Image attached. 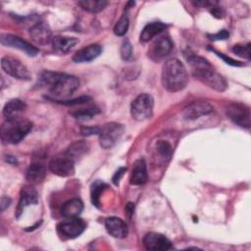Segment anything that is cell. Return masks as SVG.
<instances>
[{"label": "cell", "mask_w": 251, "mask_h": 251, "mask_svg": "<svg viewBox=\"0 0 251 251\" xmlns=\"http://www.w3.org/2000/svg\"><path fill=\"white\" fill-rule=\"evenodd\" d=\"M183 54L186 62L191 68L192 75L195 78L202 81L216 91L223 92L226 89V80L222 75L216 72L208 60L196 55L194 52L188 49L184 51Z\"/></svg>", "instance_id": "cell-1"}, {"label": "cell", "mask_w": 251, "mask_h": 251, "mask_svg": "<svg viewBox=\"0 0 251 251\" xmlns=\"http://www.w3.org/2000/svg\"><path fill=\"white\" fill-rule=\"evenodd\" d=\"M40 84L47 88L54 101L72 95L79 86L76 76L52 71H44L39 76Z\"/></svg>", "instance_id": "cell-2"}, {"label": "cell", "mask_w": 251, "mask_h": 251, "mask_svg": "<svg viewBox=\"0 0 251 251\" xmlns=\"http://www.w3.org/2000/svg\"><path fill=\"white\" fill-rule=\"evenodd\" d=\"M188 75L184 65L176 58L165 62L162 69V84L169 92H178L185 88Z\"/></svg>", "instance_id": "cell-3"}, {"label": "cell", "mask_w": 251, "mask_h": 251, "mask_svg": "<svg viewBox=\"0 0 251 251\" xmlns=\"http://www.w3.org/2000/svg\"><path fill=\"white\" fill-rule=\"evenodd\" d=\"M32 123L22 117L7 119L1 126V140L4 144H18L31 130Z\"/></svg>", "instance_id": "cell-4"}, {"label": "cell", "mask_w": 251, "mask_h": 251, "mask_svg": "<svg viewBox=\"0 0 251 251\" xmlns=\"http://www.w3.org/2000/svg\"><path fill=\"white\" fill-rule=\"evenodd\" d=\"M154 100L148 93L139 94L130 104V114L132 119L141 122L151 118L153 114Z\"/></svg>", "instance_id": "cell-5"}, {"label": "cell", "mask_w": 251, "mask_h": 251, "mask_svg": "<svg viewBox=\"0 0 251 251\" xmlns=\"http://www.w3.org/2000/svg\"><path fill=\"white\" fill-rule=\"evenodd\" d=\"M123 125L115 122L107 123L103 126L99 133V144L103 149L113 148L124 133Z\"/></svg>", "instance_id": "cell-6"}, {"label": "cell", "mask_w": 251, "mask_h": 251, "mask_svg": "<svg viewBox=\"0 0 251 251\" xmlns=\"http://www.w3.org/2000/svg\"><path fill=\"white\" fill-rule=\"evenodd\" d=\"M2 70L9 75L23 80H29L31 75L28 69L18 59L4 56L1 59Z\"/></svg>", "instance_id": "cell-7"}, {"label": "cell", "mask_w": 251, "mask_h": 251, "mask_svg": "<svg viewBox=\"0 0 251 251\" xmlns=\"http://www.w3.org/2000/svg\"><path fill=\"white\" fill-rule=\"evenodd\" d=\"M227 117L236 125L241 127L249 128L251 125L250 109L245 104L233 103L226 108Z\"/></svg>", "instance_id": "cell-8"}, {"label": "cell", "mask_w": 251, "mask_h": 251, "mask_svg": "<svg viewBox=\"0 0 251 251\" xmlns=\"http://www.w3.org/2000/svg\"><path fill=\"white\" fill-rule=\"evenodd\" d=\"M85 227V222L78 217L63 221L57 226L58 231L67 238H75L79 236L84 231Z\"/></svg>", "instance_id": "cell-9"}, {"label": "cell", "mask_w": 251, "mask_h": 251, "mask_svg": "<svg viewBox=\"0 0 251 251\" xmlns=\"http://www.w3.org/2000/svg\"><path fill=\"white\" fill-rule=\"evenodd\" d=\"M0 41H1L2 45L19 49V50L25 52L29 57H34L39 52V50L35 46L31 45L29 42L24 40L23 38H21L17 35L1 34Z\"/></svg>", "instance_id": "cell-10"}, {"label": "cell", "mask_w": 251, "mask_h": 251, "mask_svg": "<svg viewBox=\"0 0 251 251\" xmlns=\"http://www.w3.org/2000/svg\"><path fill=\"white\" fill-rule=\"evenodd\" d=\"M48 167L54 175L59 176H70L75 173V162L66 154L54 157Z\"/></svg>", "instance_id": "cell-11"}, {"label": "cell", "mask_w": 251, "mask_h": 251, "mask_svg": "<svg viewBox=\"0 0 251 251\" xmlns=\"http://www.w3.org/2000/svg\"><path fill=\"white\" fill-rule=\"evenodd\" d=\"M173 46L174 44L169 37H161L154 41L151 48L149 49L148 56L154 62H159L171 53V51L173 50Z\"/></svg>", "instance_id": "cell-12"}, {"label": "cell", "mask_w": 251, "mask_h": 251, "mask_svg": "<svg viewBox=\"0 0 251 251\" xmlns=\"http://www.w3.org/2000/svg\"><path fill=\"white\" fill-rule=\"evenodd\" d=\"M143 245L147 250L164 251L172 248V242L163 234L148 232L143 237Z\"/></svg>", "instance_id": "cell-13"}, {"label": "cell", "mask_w": 251, "mask_h": 251, "mask_svg": "<svg viewBox=\"0 0 251 251\" xmlns=\"http://www.w3.org/2000/svg\"><path fill=\"white\" fill-rule=\"evenodd\" d=\"M38 202V194L35 188L31 185H24L21 189L20 201L16 210V217L20 218L25 207L35 205Z\"/></svg>", "instance_id": "cell-14"}, {"label": "cell", "mask_w": 251, "mask_h": 251, "mask_svg": "<svg viewBox=\"0 0 251 251\" xmlns=\"http://www.w3.org/2000/svg\"><path fill=\"white\" fill-rule=\"evenodd\" d=\"M29 35L31 39L39 45H46L50 40L52 41V31L45 22H37L33 25L29 29Z\"/></svg>", "instance_id": "cell-15"}, {"label": "cell", "mask_w": 251, "mask_h": 251, "mask_svg": "<svg viewBox=\"0 0 251 251\" xmlns=\"http://www.w3.org/2000/svg\"><path fill=\"white\" fill-rule=\"evenodd\" d=\"M213 112V106L208 102H192L187 105L182 115L186 120H195Z\"/></svg>", "instance_id": "cell-16"}, {"label": "cell", "mask_w": 251, "mask_h": 251, "mask_svg": "<svg viewBox=\"0 0 251 251\" xmlns=\"http://www.w3.org/2000/svg\"><path fill=\"white\" fill-rule=\"evenodd\" d=\"M102 52V47L99 44H90L77 50L73 56V61L75 63H88L96 59Z\"/></svg>", "instance_id": "cell-17"}, {"label": "cell", "mask_w": 251, "mask_h": 251, "mask_svg": "<svg viewBox=\"0 0 251 251\" xmlns=\"http://www.w3.org/2000/svg\"><path fill=\"white\" fill-rule=\"evenodd\" d=\"M106 230L110 235L116 238H125L127 235L126 224L118 217H110L105 221Z\"/></svg>", "instance_id": "cell-18"}, {"label": "cell", "mask_w": 251, "mask_h": 251, "mask_svg": "<svg viewBox=\"0 0 251 251\" xmlns=\"http://www.w3.org/2000/svg\"><path fill=\"white\" fill-rule=\"evenodd\" d=\"M147 180V169L146 163L143 159H137L133 163L131 175H130V183L133 185H141Z\"/></svg>", "instance_id": "cell-19"}, {"label": "cell", "mask_w": 251, "mask_h": 251, "mask_svg": "<svg viewBox=\"0 0 251 251\" xmlns=\"http://www.w3.org/2000/svg\"><path fill=\"white\" fill-rule=\"evenodd\" d=\"M83 211V203L78 198H74L65 202L61 208V215L64 218L72 219L78 217Z\"/></svg>", "instance_id": "cell-20"}, {"label": "cell", "mask_w": 251, "mask_h": 251, "mask_svg": "<svg viewBox=\"0 0 251 251\" xmlns=\"http://www.w3.org/2000/svg\"><path fill=\"white\" fill-rule=\"evenodd\" d=\"M166 25L161 22H152L147 24L143 29L141 30V33L139 35V40L142 43L148 42L151 39H153L156 35L160 34L162 31L166 29Z\"/></svg>", "instance_id": "cell-21"}, {"label": "cell", "mask_w": 251, "mask_h": 251, "mask_svg": "<svg viewBox=\"0 0 251 251\" xmlns=\"http://www.w3.org/2000/svg\"><path fill=\"white\" fill-rule=\"evenodd\" d=\"M26 105L20 99H12L8 101L3 108V115L6 119L21 117V114L25 110Z\"/></svg>", "instance_id": "cell-22"}, {"label": "cell", "mask_w": 251, "mask_h": 251, "mask_svg": "<svg viewBox=\"0 0 251 251\" xmlns=\"http://www.w3.org/2000/svg\"><path fill=\"white\" fill-rule=\"evenodd\" d=\"M45 175H46V169L43 164L32 163L26 171L25 177L30 183H39L44 179Z\"/></svg>", "instance_id": "cell-23"}, {"label": "cell", "mask_w": 251, "mask_h": 251, "mask_svg": "<svg viewBox=\"0 0 251 251\" xmlns=\"http://www.w3.org/2000/svg\"><path fill=\"white\" fill-rule=\"evenodd\" d=\"M78 43V39L75 37H70V36H62L57 35L52 38V44L53 47L63 53L69 52L73 47H75Z\"/></svg>", "instance_id": "cell-24"}, {"label": "cell", "mask_w": 251, "mask_h": 251, "mask_svg": "<svg viewBox=\"0 0 251 251\" xmlns=\"http://www.w3.org/2000/svg\"><path fill=\"white\" fill-rule=\"evenodd\" d=\"M88 149H89L88 144L83 140H79V141H75V142L72 143L67 148L65 154L69 158H71L74 162H75L78 159H80L84 154H86Z\"/></svg>", "instance_id": "cell-25"}, {"label": "cell", "mask_w": 251, "mask_h": 251, "mask_svg": "<svg viewBox=\"0 0 251 251\" xmlns=\"http://www.w3.org/2000/svg\"><path fill=\"white\" fill-rule=\"evenodd\" d=\"M77 4L84 10L90 13H98L105 9L108 2L105 0H81Z\"/></svg>", "instance_id": "cell-26"}, {"label": "cell", "mask_w": 251, "mask_h": 251, "mask_svg": "<svg viewBox=\"0 0 251 251\" xmlns=\"http://www.w3.org/2000/svg\"><path fill=\"white\" fill-rule=\"evenodd\" d=\"M108 188V185L103 182L102 180H95L92 184H91V187H90V198H91V202L92 204L99 208V204H100V196L101 194L103 193V191Z\"/></svg>", "instance_id": "cell-27"}, {"label": "cell", "mask_w": 251, "mask_h": 251, "mask_svg": "<svg viewBox=\"0 0 251 251\" xmlns=\"http://www.w3.org/2000/svg\"><path fill=\"white\" fill-rule=\"evenodd\" d=\"M100 113V109L97 107H88L86 109H79L72 112V116L77 120H89L92 117Z\"/></svg>", "instance_id": "cell-28"}, {"label": "cell", "mask_w": 251, "mask_h": 251, "mask_svg": "<svg viewBox=\"0 0 251 251\" xmlns=\"http://www.w3.org/2000/svg\"><path fill=\"white\" fill-rule=\"evenodd\" d=\"M128 25H129V21H128L127 15L126 14L122 15L114 26V33L118 36L125 35L128 29Z\"/></svg>", "instance_id": "cell-29"}, {"label": "cell", "mask_w": 251, "mask_h": 251, "mask_svg": "<svg viewBox=\"0 0 251 251\" xmlns=\"http://www.w3.org/2000/svg\"><path fill=\"white\" fill-rule=\"evenodd\" d=\"M156 148L159 154L166 159H169L172 155V146L168 141L165 140H159L156 143Z\"/></svg>", "instance_id": "cell-30"}, {"label": "cell", "mask_w": 251, "mask_h": 251, "mask_svg": "<svg viewBox=\"0 0 251 251\" xmlns=\"http://www.w3.org/2000/svg\"><path fill=\"white\" fill-rule=\"evenodd\" d=\"M231 51H232V53H234L235 55H237L239 57L250 59V44L249 43H247L246 45H241V44L234 45L232 47Z\"/></svg>", "instance_id": "cell-31"}, {"label": "cell", "mask_w": 251, "mask_h": 251, "mask_svg": "<svg viewBox=\"0 0 251 251\" xmlns=\"http://www.w3.org/2000/svg\"><path fill=\"white\" fill-rule=\"evenodd\" d=\"M121 57L124 61H128L132 57V46L127 39H125L121 45Z\"/></svg>", "instance_id": "cell-32"}, {"label": "cell", "mask_w": 251, "mask_h": 251, "mask_svg": "<svg viewBox=\"0 0 251 251\" xmlns=\"http://www.w3.org/2000/svg\"><path fill=\"white\" fill-rule=\"evenodd\" d=\"M91 100V97L89 96H80V97H76V98H74V99H70V100H56L55 102L57 103H60V104H64V105H78V104H83V103H86L88 101Z\"/></svg>", "instance_id": "cell-33"}, {"label": "cell", "mask_w": 251, "mask_h": 251, "mask_svg": "<svg viewBox=\"0 0 251 251\" xmlns=\"http://www.w3.org/2000/svg\"><path fill=\"white\" fill-rule=\"evenodd\" d=\"M228 36H229V33L226 29H222L219 32L214 33V34H207V37L210 38V40H213V41L225 40V39L228 38Z\"/></svg>", "instance_id": "cell-34"}, {"label": "cell", "mask_w": 251, "mask_h": 251, "mask_svg": "<svg viewBox=\"0 0 251 251\" xmlns=\"http://www.w3.org/2000/svg\"><path fill=\"white\" fill-rule=\"evenodd\" d=\"M101 128L99 126H81L80 127V133L84 136H89L93 134H98L100 133Z\"/></svg>", "instance_id": "cell-35"}, {"label": "cell", "mask_w": 251, "mask_h": 251, "mask_svg": "<svg viewBox=\"0 0 251 251\" xmlns=\"http://www.w3.org/2000/svg\"><path fill=\"white\" fill-rule=\"evenodd\" d=\"M126 172V168H125V167H121V168H119V169L116 171V173L114 174L113 178H112L114 184H116V185L119 184L120 179L122 178V176H124V174H125Z\"/></svg>", "instance_id": "cell-36"}, {"label": "cell", "mask_w": 251, "mask_h": 251, "mask_svg": "<svg viewBox=\"0 0 251 251\" xmlns=\"http://www.w3.org/2000/svg\"><path fill=\"white\" fill-rule=\"evenodd\" d=\"M219 57H221V58H223L226 62V64H229V65H231V66H242V64L240 63V62H237V61H234V60H232V59H230V58H228V57H226V56H225L224 54H222V53H220V52H217L216 50H213Z\"/></svg>", "instance_id": "cell-37"}, {"label": "cell", "mask_w": 251, "mask_h": 251, "mask_svg": "<svg viewBox=\"0 0 251 251\" xmlns=\"http://www.w3.org/2000/svg\"><path fill=\"white\" fill-rule=\"evenodd\" d=\"M12 203V199L10 197L7 196H2L1 197V201H0V207H1V211L3 212L6 208H8L10 206V204Z\"/></svg>", "instance_id": "cell-38"}, {"label": "cell", "mask_w": 251, "mask_h": 251, "mask_svg": "<svg viewBox=\"0 0 251 251\" xmlns=\"http://www.w3.org/2000/svg\"><path fill=\"white\" fill-rule=\"evenodd\" d=\"M126 215L130 218L131 217V215L134 213V204L133 203H131V202H129V203H127L126 204Z\"/></svg>", "instance_id": "cell-39"}, {"label": "cell", "mask_w": 251, "mask_h": 251, "mask_svg": "<svg viewBox=\"0 0 251 251\" xmlns=\"http://www.w3.org/2000/svg\"><path fill=\"white\" fill-rule=\"evenodd\" d=\"M6 161H7L8 163L12 164V165H16V164L18 163V162H17V159H16L15 157H13V156H10V155L6 156Z\"/></svg>", "instance_id": "cell-40"}]
</instances>
